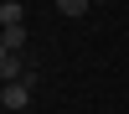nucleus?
I'll use <instances>...</instances> for the list:
<instances>
[{
  "label": "nucleus",
  "mask_w": 129,
  "mask_h": 114,
  "mask_svg": "<svg viewBox=\"0 0 129 114\" xmlns=\"http://www.w3.org/2000/svg\"><path fill=\"white\" fill-rule=\"evenodd\" d=\"M26 57H21V52H0V83H21L26 78Z\"/></svg>",
  "instance_id": "f257e3e1"
},
{
  "label": "nucleus",
  "mask_w": 129,
  "mask_h": 114,
  "mask_svg": "<svg viewBox=\"0 0 129 114\" xmlns=\"http://www.w3.org/2000/svg\"><path fill=\"white\" fill-rule=\"evenodd\" d=\"M0 104H5V109H26L31 104V83H5V88H0Z\"/></svg>",
  "instance_id": "f03ea898"
},
{
  "label": "nucleus",
  "mask_w": 129,
  "mask_h": 114,
  "mask_svg": "<svg viewBox=\"0 0 129 114\" xmlns=\"http://www.w3.org/2000/svg\"><path fill=\"white\" fill-rule=\"evenodd\" d=\"M26 47V26H5L0 31V52H21Z\"/></svg>",
  "instance_id": "7ed1b4c3"
},
{
  "label": "nucleus",
  "mask_w": 129,
  "mask_h": 114,
  "mask_svg": "<svg viewBox=\"0 0 129 114\" xmlns=\"http://www.w3.org/2000/svg\"><path fill=\"white\" fill-rule=\"evenodd\" d=\"M88 5H93V0H57V10H62V16H83Z\"/></svg>",
  "instance_id": "20e7f679"
},
{
  "label": "nucleus",
  "mask_w": 129,
  "mask_h": 114,
  "mask_svg": "<svg viewBox=\"0 0 129 114\" xmlns=\"http://www.w3.org/2000/svg\"><path fill=\"white\" fill-rule=\"evenodd\" d=\"M93 5H109V0H93Z\"/></svg>",
  "instance_id": "39448f33"
}]
</instances>
